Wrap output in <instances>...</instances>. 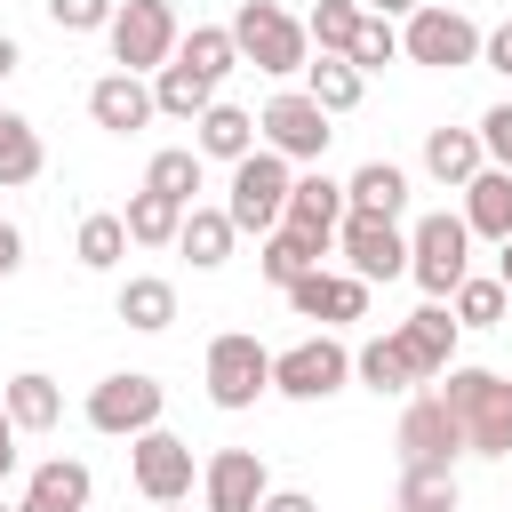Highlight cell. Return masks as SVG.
<instances>
[{"label": "cell", "instance_id": "6da1fadb", "mask_svg": "<svg viewBox=\"0 0 512 512\" xmlns=\"http://www.w3.org/2000/svg\"><path fill=\"white\" fill-rule=\"evenodd\" d=\"M432 392H440L448 416L464 424V456H512V376L448 360V368L432 376Z\"/></svg>", "mask_w": 512, "mask_h": 512}, {"label": "cell", "instance_id": "7a4b0ae2", "mask_svg": "<svg viewBox=\"0 0 512 512\" xmlns=\"http://www.w3.org/2000/svg\"><path fill=\"white\" fill-rule=\"evenodd\" d=\"M232 48H240V64H256V72H272V80H288V72L312 64L304 16H288L280 0H240V16H232Z\"/></svg>", "mask_w": 512, "mask_h": 512}, {"label": "cell", "instance_id": "3957f363", "mask_svg": "<svg viewBox=\"0 0 512 512\" xmlns=\"http://www.w3.org/2000/svg\"><path fill=\"white\" fill-rule=\"evenodd\" d=\"M288 184H296V160H280L272 144H256L248 160H232V184H224V216H232V232H272L280 216H288Z\"/></svg>", "mask_w": 512, "mask_h": 512}, {"label": "cell", "instance_id": "277c9868", "mask_svg": "<svg viewBox=\"0 0 512 512\" xmlns=\"http://www.w3.org/2000/svg\"><path fill=\"white\" fill-rule=\"evenodd\" d=\"M200 384H208V400H216L224 416H240V408H256V400L272 392V352H264L248 328H224V336L208 344V360H200Z\"/></svg>", "mask_w": 512, "mask_h": 512}, {"label": "cell", "instance_id": "5b68a950", "mask_svg": "<svg viewBox=\"0 0 512 512\" xmlns=\"http://www.w3.org/2000/svg\"><path fill=\"white\" fill-rule=\"evenodd\" d=\"M400 56L424 64V72H464V64H480V24H472L464 8L424 0V8H408V24H400Z\"/></svg>", "mask_w": 512, "mask_h": 512}, {"label": "cell", "instance_id": "8992f818", "mask_svg": "<svg viewBox=\"0 0 512 512\" xmlns=\"http://www.w3.org/2000/svg\"><path fill=\"white\" fill-rule=\"evenodd\" d=\"M464 272H472V232H464V216H448V208L416 216V224H408V280L448 304V288H456Z\"/></svg>", "mask_w": 512, "mask_h": 512}, {"label": "cell", "instance_id": "52a82bcc", "mask_svg": "<svg viewBox=\"0 0 512 512\" xmlns=\"http://www.w3.org/2000/svg\"><path fill=\"white\" fill-rule=\"evenodd\" d=\"M352 384V344L344 336H296L288 352H272V392L280 400H328V392H344Z\"/></svg>", "mask_w": 512, "mask_h": 512}, {"label": "cell", "instance_id": "ba28073f", "mask_svg": "<svg viewBox=\"0 0 512 512\" xmlns=\"http://www.w3.org/2000/svg\"><path fill=\"white\" fill-rule=\"evenodd\" d=\"M160 408H168V384L144 376V368H120V376L88 384V432H104V440H136V432H152Z\"/></svg>", "mask_w": 512, "mask_h": 512}, {"label": "cell", "instance_id": "9c48e42d", "mask_svg": "<svg viewBox=\"0 0 512 512\" xmlns=\"http://www.w3.org/2000/svg\"><path fill=\"white\" fill-rule=\"evenodd\" d=\"M104 40H112V64H120V72H160V64L176 56L184 24H176L168 0H120L112 24H104Z\"/></svg>", "mask_w": 512, "mask_h": 512}, {"label": "cell", "instance_id": "30bf717a", "mask_svg": "<svg viewBox=\"0 0 512 512\" xmlns=\"http://www.w3.org/2000/svg\"><path fill=\"white\" fill-rule=\"evenodd\" d=\"M128 480H136V496H144V504H184V496H192V480H200L192 440H176L168 424L136 432V440H128Z\"/></svg>", "mask_w": 512, "mask_h": 512}, {"label": "cell", "instance_id": "8fae6325", "mask_svg": "<svg viewBox=\"0 0 512 512\" xmlns=\"http://www.w3.org/2000/svg\"><path fill=\"white\" fill-rule=\"evenodd\" d=\"M328 112L304 96V88H280L264 112H256V144H272L280 160H296V168H320V152H328Z\"/></svg>", "mask_w": 512, "mask_h": 512}, {"label": "cell", "instance_id": "7c38bea8", "mask_svg": "<svg viewBox=\"0 0 512 512\" xmlns=\"http://www.w3.org/2000/svg\"><path fill=\"white\" fill-rule=\"evenodd\" d=\"M336 256H344V272L352 280H408V232L392 224V216H360V208H344V224H336Z\"/></svg>", "mask_w": 512, "mask_h": 512}, {"label": "cell", "instance_id": "4fadbf2b", "mask_svg": "<svg viewBox=\"0 0 512 512\" xmlns=\"http://www.w3.org/2000/svg\"><path fill=\"white\" fill-rule=\"evenodd\" d=\"M456 456H464V424L448 416L440 392H416V400L400 408V464H440V472H456Z\"/></svg>", "mask_w": 512, "mask_h": 512}, {"label": "cell", "instance_id": "5bb4252c", "mask_svg": "<svg viewBox=\"0 0 512 512\" xmlns=\"http://www.w3.org/2000/svg\"><path fill=\"white\" fill-rule=\"evenodd\" d=\"M264 488H272V472L256 448H216L200 464V512H256Z\"/></svg>", "mask_w": 512, "mask_h": 512}, {"label": "cell", "instance_id": "9a60e30c", "mask_svg": "<svg viewBox=\"0 0 512 512\" xmlns=\"http://www.w3.org/2000/svg\"><path fill=\"white\" fill-rule=\"evenodd\" d=\"M280 296L296 304V320H320V328H336V320H360V312H368V280L328 272V264H312V272H304V280H288Z\"/></svg>", "mask_w": 512, "mask_h": 512}, {"label": "cell", "instance_id": "2e32d148", "mask_svg": "<svg viewBox=\"0 0 512 512\" xmlns=\"http://www.w3.org/2000/svg\"><path fill=\"white\" fill-rule=\"evenodd\" d=\"M392 336H400V352H408V368H416V376L432 384V376H440V368L456 360V336H464V328H456V312H448L440 296H424V304H416V312H408V320H400Z\"/></svg>", "mask_w": 512, "mask_h": 512}, {"label": "cell", "instance_id": "e0dca14e", "mask_svg": "<svg viewBox=\"0 0 512 512\" xmlns=\"http://www.w3.org/2000/svg\"><path fill=\"white\" fill-rule=\"evenodd\" d=\"M88 120H96L104 136H136L144 120H160V112H152V80H144V72H104V80L88 88Z\"/></svg>", "mask_w": 512, "mask_h": 512}, {"label": "cell", "instance_id": "ac0fdd59", "mask_svg": "<svg viewBox=\"0 0 512 512\" xmlns=\"http://www.w3.org/2000/svg\"><path fill=\"white\" fill-rule=\"evenodd\" d=\"M88 488H96V480H88L80 456H48V464H32L16 512H88Z\"/></svg>", "mask_w": 512, "mask_h": 512}, {"label": "cell", "instance_id": "d6986e66", "mask_svg": "<svg viewBox=\"0 0 512 512\" xmlns=\"http://www.w3.org/2000/svg\"><path fill=\"white\" fill-rule=\"evenodd\" d=\"M280 224L336 240V224H344V184H336L328 168H296V184H288V216H280Z\"/></svg>", "mask_w": 512, "mask_h": 512}, {"label": "cell", "instance_id": "ffe728a7", "mask_svg": "<svg viewBox=\"0 0 512 512\" xmlns=\"http://www.w3.org/2000/svg\"><path fill=\"white\" fill-rule=\"evenodd\" d=\"M192 152H200V160H224V168L248 160V152H256V112H240V104L216 96V104L192 120Z\"/></svg>", "mask_w": 512, "mask_h": 512}, {"label": "cell", "instance_id": "44dd1931", "mask_svg": "<svg viewBox=\"0 0 512 512\" xmlns=\"http://www.w3.org/2000/svg\"><path fill=\"white\" fill-rule=\"evenodd\" d=\"M344 208H360V216H408V168L400 160H360L352 176H344Z\"/></svg>", "mask_w": 512, "mask_h": 512}, {"label": "cell", "instance_id": "7402d4cb", "mask_svg": "<svg viewBox=\"0 0 512 512\" xmlns=\"http://www.w3.org/2000/svg\"><path fill=\"white\" fill-rule=\"evenodd\" d=\"M464 232L472 240H512V168H480L472 184H464Z\"/></svg>", "mask_w": 512, "mask_h": 512}, {"label": "cell", "instance_id": "603a6c76", "mask_svg": "<svg viewBox=\"0 0 512 512\" xmlns=\"http://www.w3.org/2000/svg\"><path fill=\"white\" fill-rule=\"evenodd\" d=\"M336 240H320V232H296V224H272L264 232V248H256V272L272 280V288H288V280H304L320 256H328Z\"/></svg>", "mask_w": 512, "mask_h": 512}, {"label": "cell", "instance_id": "cb8c5ba5", "mask_svg": "<svg viewBox=\"0 0 512 512\" xmlns=\"http://www.w3.org/2000/svg\"><path fill=\"white\" fill-rule=\"evenodd\" d=\"M112 312H120L136 336H160V328H176V280H160V272H128L120 296H112Z\"/></svg>", "mask_w": 512, "mask_h": 512}, {"label": "cell", "instance_id": "d4e9b609", "mask_svg": "<svg viewBox=\"0 0 512 512\" xmlns=\"http://www.w3.org/2000/svg\"><path fill=\"white\" fill-rule=\"evenodd\" d=\"M0 408H8L16 432H56V424H64V392H56V376H40V368L8 376V384H0Z\"/></svg>", "mask_w": 512, "mask_h": 512}, {"label": "cell", "instance_id": "484cf974", "mask_svg": "<svg viewBox=\"0 0 512 512\" xmlns=\"http://www.w3.org/2000/svg\"><path fill=\"white\" fill-rule=\"evenodd\" d=\"M424 168H432V184L464 192V184L488 168V152H480V128H432V136H424Z\"/></svg>", "mask_w": 512, "mask_h": 512}, {"label": "cell", "instance_id": "4316f807", "mask_svg": "<svg viewBox=\"0 0 512 512\" xmlns=\"http://www.w3.org/2000/svg\"><path fill=\"white\" fill-rule=\"evenodd\" d=\"M208 104H216V80L192 72L184 56H168V64L152 72V112H168V120H200Z\"/></svg>", "mask_w": 512, "mask_h": 512}, {"label": "cell", "instance_id": "83f0119b", "mask_svg": "<svg viewBox=\"0 0 512 512\" xmlns=\"http://www.w3.org/2000/svg\"><path fill=\"white\" fill-rule=\"evenodd\" d=\"M232 240H240V232H232V216H224V208H200V200H192V208H184V224H176V248L192 256V272L232 264Z\"/></svg>", "mask_w": 512, "mask_h": 512}, {"label": "cell", "instance_id": "f1b7e54d", "mask_svg": "<svg viewBox=\"0 0 512 512\" xmlns=\"http://www.w3.org/2000/svg\"><path fill=\"white\" fill-rule=\"evenodd\" d=\"M360 88H368V72H360L352 56H312V64H304V96H312L328 120H344V112L360 104Z\"/></svg>", "mask_w": 512, "mask_h": 512}, {"label": "cell", "instance_id": "f546056e", "mask_svg": "<svg viewBox=\"0 0 512 512\" xmlns=\"http://www.w3.org/2000/svg\"><path fill=\"white\" fill-rule=\"evenodd\" d=\"M120 224H128V248H176V224H184V200H168V192H128V208H120Z\"/></svg>", "mask_w": 512, "mask_h": 512}, {"label": "cell", "instance_id": "4dcf8cb0", "mask_svg": "<svg viewBox=\"0 0 512 512\" xmlns=\"http://www.w3.org/2000/svg\"><path fill=\"white\" fill-rule=\"evenodd\" d=\"M40 168H48V144H40V128H32L24 112H8V104H0V192L32 184Z\"/></svg>", "mask_w": 512, "mask_h": 512}, {"label": "cell", "instance_id": "1f68e13d", "mask_svg": "<svg viewBox=\"0 0 512 512\" xmlns=\"http://www.w3.org/2000/svg\"><path fill=\"white\" fill-rule=\"evenodd\" d=\"M352 376H360V384H368L376 400H384V392H416V384H424V376L408 368V352H400V336H368V344L352 352Z\"/></svg>", "mask_w": 512, "mask_h": 512}, {"label": "cell", "instance_id": "d6a6232c", "mask_svg": "<svg viewBox=\"0 0 512 512\" xmlns=\"http://www.w3.org/2000/svg\"><path fill=\"white\" fill-rule=\"evenodd\" d=\"M448 312H456V328H496V320L512 312V296H504L496 272H464V280L448 288Z\"/></svg>", "mask_w": 512, "mask_h": 512}, {"label": "cell", "instance_id": "836d02e7", "mask_svg": "<svg viewBox=\"0 0 512 512\" xmlns=\"http://www.w3.org/2000/svg\"><path fill=\"white\" fill-rule=\"evenodd\" d=\"M456 472L440 464H400V488H392V512H456Z\"/></svg>", "mask_w": 512, "mask_h": 512}, {"label": "cell", "instance_id": "e575fe53", "mask_svg": "<svg viewBox=\"0 0 512 512\" xmlns=\"http://www.w3.org/2000/svg\"><path fill=\"white\" fill-rule=\"evenodd\" d=\"M72 256H80V272H112V264L128 256V224H120L112 208L80 216V232H72Z\"/></svg>", "mask_w": 512, "mask_h": 512}, {"label": "cell", "instance_id": "d590c367", "mask_svg": "<svg viewBox=\"0 0 512 512\" xmlns=\"http://www.w3.org/2000/svg\"><path fill=\"white\" fill-rule=\"evenodd\" d=\"M360 0H320L312 16H304V40H312V56H344L352 48V32H360Z\"/></svg>", "mask_w": 512, "mask_h": 512}, {"label": "cell", "instance_id": "8d00e7d4", "mask_svg": "<svg viewBox=\"0 0 512 512\" xmlns=\"http://www.w3.org/2000/svg\"><path fill=\"white\" fill-rule=\"evenodd\" d=\"M176 56H184L192 72H208V80H224V72H240V48H232V24H192V32L176 40Z\"/></svg>", "mask_w": 512, "mask_h": 512}, {"label": "cell", "instance_id": "74e56055", "mask_svg": "<svg viewBox=\"0 0 512 512\" xmlns=\"http://www.w3.org/2000/svg\"><path fill=\"white\" fill-rule=\"evenodd\" d=\"M200 168H208V160H200L192 144H168V152H152V168H144V184L192 208V192H200Z\"/></svg>", "mask_w": 512, "mask_h": 512}, {"label": "cell", "instance_id": "f35d334b", "mask_svg": "<svg viewBox=\"0 0 512 512\" xmlns=\"http://www.w3.org/2000/svg\"><path fill=\"white\" fill-rule=\"evenodd\" d=\"M360 72H384V64H400V32H392V16H360V32H352V48H344Z\"/></svg>", "mask_w": 512, "mask_h": 512}, {"label": "cell", "instance_id": "ab89813d", "mask_svg": "<svg viewBox=\"0 0 512 512\" xmlns=\"http://www.w3.org/2000/svg\"><path fill=\"white\" fill-rule=\"evenodd\" d=\"M120 0H48V24L56 32H104Z\"/></svg>", "mask_w": 512, "mask_h": 512}, {"label": "cell", "instance_id": "60d3db41", "mask_svg": "<svg viewBox=\"0 0 512 512\" xmlns=\"http://www.w3.org/2000/svg\"><path fill=\"white\" fill-rule=\"evenodd\" d=\"M480 152H488V168H512V104L480 112Z\"/></svg>", "mask_w": 512, "mask_h": 512}, {"label": "cell", "instance_id": "b9f144b4", "mask_svg": "<svg viewBox=\"0 0 512 512\" xmlns=\"http://www.w3.org/2000/svg\"><path fill=\"white\" fill-rule=\"evenodd\" d=\"M480 64H488V72H504V80H512V16H504V24H496V32H480Z\"/></svg>", "mask_w": 512, "mask_h": 512}, {"label": "cell", "instance_id": "7bdbcfd3", "mask_svg": "<svg viewBox=\"0 0 512 512\" xmlns=\"http://www.w3.org/2000/svg\"><path fill=\"white\" fill-rule=\"evenodd\" d=\"M256 512H320V504H312L304 488H264V504H256Z\"/></svg>", "mask_w": 512, "mask_h": 512}, {"label": "cell", "instance_id": "ee69618b", "mask_svg": "<svg viewBox=\"0 0 512 512\" xmlns=\"http://www.w3.org/2000/svg\"><path fill=\"white\" fill-rule=\"evenodd\" d=\"M16 264H24V232H16V224H0V280H8Z\"/></svg>", "mask_w": 512, "mask_h": 512}, {"label": "cell", "instance_id": "f6af8a7d", "mask_svg": "<svg viewBox=\"0 0 512 512\" xmlns=\"http://www.w3.org/2000/svg\"><path fill=\"white\" fill-rule=\"evenodd\" d=\"M16 64H24V48H16V40H8V32H0V80H8V72H16Z\"/></svg>", "mask_w": 512, "mask_h": 512}, {"label": "cell", "instance_id": "bcb514c9", "mask_svg": "<svg viewBox=\"0 0 512 512\" xmlns=\"http://www.w3.org/2000/svg\"><path fill=\"white\" fill-rule=\"evenodd\" d=\"M496 280H504V296H512V240H496Z\"/></svg>", "mask_w": 512, "mask_h": 512}, {"label": "cell", "instance_id": "7dc6e473", "mask_svg": "<svg viewBox=\"0 0 512 512\" xmlns=\"http://www.w3.org/2000/svg\"><path fill=\"white\" fill-rule=\"evenodd\" d=\"M376 16H408V8H424V0H368Z\"/></svg>", "mask_w": 512, "mask_h": 512}, {"label": "cell", "instance_id": "c3c4849f", "mask_svg": "<svg viewBox=\"0 0 512 512\" xmlns=\"http://www.w3.org/2000/svg\"><path fill=\"white\" fill-rule=\"evenodd\" d=\"M16 472V432H0V480Z\"/></svg>", "mask_w": 512, "mask_h": 512}, {"label": "cell", "instance_id": "681fc988", "mask_svg": "<svg viewBox=\"0 0 512 512\" xmlns=\"http://www.w3.org/2000/svg\"><path fill=\"white\" fill-rule=\"evenodd\" d=\"M0 432H16V424H8V408H0Z\"/></svg>", "mask_w": 512, "mask_h": 512}, {"label": "cell", "instance_id": "f907efd6", "mask_svg": "<svg viewBox=\"0 0 512 512\" xmlns=\"http://www.w3.org/2000/svg\"><path fill=\"white\" fill-rule=\"evenodd\" d=\"M152 512H184V504H152Z\"/></svg>", "mask_w": 512, "mask_h": 512}, {"label": "cell", "instance_id": "816d5d0a", "mask_svg": "<svg viewBox=\"0 0 512 512\" xmlns=\"http://www.w3.org/2000/svg\"><path fill=\"white\" fill-rule=\"evenodd\" d=\"M0 512H16V504H0Z\"/></svg>", "mask_w": 512, "mask_h": 512}]
</instances>
